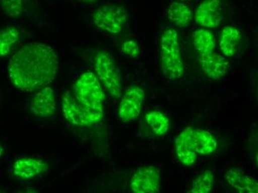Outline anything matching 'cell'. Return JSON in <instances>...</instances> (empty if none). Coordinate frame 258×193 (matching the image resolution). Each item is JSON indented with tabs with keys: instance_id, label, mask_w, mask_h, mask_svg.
<instances>
[{
	"instance_id": "6",
	"label": "cell",
	"mask_w": 258,
	"mask_h": 193,
	"mask_svg": "<svg viewBox=\"0 0 258 193\" xmlns=\"http://www.w3.org/2000/svg\"><path fill=\"white\" fill-rule=\"evenodd\" d=\"M146 93L138 86L129 87L122 96L119 106V117L122 122L128 123L139 117Z\"/></svg>"
},
{
	"instance_id": "15",
	"label": "cell",
	"mask_w": 258,
	"mask_h": 193,
	"mask_svg": "<svg viewBox=\"0 0 258 193\" xmlns=\"http://www.w3.org/2000/svg\"><path fill=\"white\" fill-rule=\"evenodd\" d=\"M242 34L238 28L232 26L223 28L220 34V48L223 55L227 57L235 56L240 49Z\"/></svg>"
},
{
	"instance_id": "21",
	"label": "cell",
	"mask_w": 258,
	"mask_h": 193,
	"mask_svg": "<svg viewBox=\"0 0 258 193\" xmlns=\"http://www.w3.org/2000/svg\"><path fill=\"white\" fill-rule=\"evenodd\" d=\"M215 183V175L208 170L201 174L194 180L190 192L192 193H208L212 189Z\"/></svg>"
},
{
	"instance_id": "9",
	"label": "cell",
	"mask_w": 258,
	"mask_h": 193,
	"mask_svg": "<svg viewBox=\"0 0 258 193\" xmlns=\"http://www.w3.org/2000/svg\"><path fill=\"white\" fill-rule=\"evenodd\" d=\"M49 165L46 161L38 158H23L17 160L12 165L14 176L21 180H31L46 172Z\"/></svg>"
},
{
	"instance_id": "14",
	"label": "cell",
	"mask_w": 258,
	"mask_h": 193,
	"mask_svg": "<svg viewBox=\"0 0 258 193\" xmlns=\"http://www.w3.org/2000/svg\"><path fill=\"white\" fill-rule=\"evenodd\" d=\"M227 183L237 192L240 193H257L258 183L251 175L245 174L241 169L232 167L225 175Z\"/></svg>"
},
{
	"instance_id": "2",
	"label": "cell",
	"mask_w": 258,
	"mask_h": 193,
	"mask_svg": "<svg viewBox=\"0 0 258 193\" xmlns=\"http://www.w3.org/2000/svg\"><path fill=\"white\" fill-rule=\"evenodd\" d=\"M74 96L82 108L89 126L97 124L103 118L105 94L95 74H82L73 86Z\"/></svg>"
},
{
	"instance_id": "19",
	"label": "cell",
	"mask_w": 258,
	"mask_h": 193,
	"mask_svg": "<svg viewBox=\"0 0 258 193\" xmlns=\"http://www.w3.org/2000/svg\"><path fill=\"white\" fill-rule=\"evenodd\" d=\"M146 121L157 136H164L169 130L170 122L168 117L161 111H152L146 114Z\"/></svg>"
},
{
	"instance_id": "11",
	"label": "cell",
	"mask_w": 258,
	"mask_h": 193,
	"mask_svg": "<svg viewBox=\"0 0 258 193\" xmlns=\"http://www.w3.org/2000/svg\"><path fill=\"white\" fill-rule=\"evenodd\" d=\"M198 62L204 75L214 81L223 78L229 69V63L226 57L215 51L199 54Z\"/></svg>"
},
{
	"instance_id": "18",
	"label": "cell",
	"mask_w": 258,
	"mask_h": 193,
	"mask_svg": "<svg viewBox=\"0 0 258 193\" xmlns=\"http://www.w3.org/2000/svg\"><path fill=\"white\" fill-rule=\"evenodd\" d=\"M194 46L200 54H209L215 51L216 39L215 34L205 28H199L192 34Z\"/></svg>"
},
{
	"instance_id": "26",
	"label": "cell",
	"mask_w": 258,
	"mask_h": 193,
	"mask_svg": "<svg viewBox=\"0 0 258 193\" xmlns=\"http://www.w3.org/2000/svg\"><path fill=\"white\" fill-rule=\"evenodd\" d=\"M181 1H186V0H181Z\"/></svg>"
},
{
	"instance_id": "22",
	"label": "cell",
	"mask_w": 258,
	"mask_h": 193,
	"mask_svg": "<svg viewBox=\"0 0 258 193\" xmlns=\"http://www.w3.org/2000/svg\"><path fill=\"white\" fill-rule=\"evenodd\" d=\"M25 0H0L2 9L10 17H18L23 12Z\"/></svg>"
},
{
	"instance_id": "17",
	"label": "cell",
	"mask_w": 258,
	"mask_h": 193,
	"mask_svg": "<svg viewBox=\"0 0 258 193\" xmlns=\"http://www.w3.org/2000/svg\"><path fill=\"white\" fill-rule=\"evenodd\" d=\"M192 142L195 152L198 155H210L218 147V143L214 136L207 130L200 128H193Z\"/></svg>"
},
{
	"instance_id": "3",
	"label": "cell",
	"mask_w": 258,
	"mask_h": 193,
	"mask_svg": "<svg viewBox=\"0 0 258 193\" xmlns=\"http://www.w3.org/2000/svg\"><path fill=\"white\" fill-rule=\"evenodd\" d=\"M178 32L168 29L161 36L160 44V63L165 78L170 81L178 80L183 75V61L180 51Z\"/></svg>"
},
{
	"instance_id": "16",
	"label": "cell",
	"mask_w": 258,
	"mask_h": 193,
	"mask_svg": "<svg viewBox=\"0 0 258 193\" xmlns=\"http://www.w3.org/2000/svg\"><path fill=\"white\" fill-rule=\"evenodd\" d=\"M167 17L174 26L186 28L192 20L193 14L186 5L180 2H173L168 6Z\"/></svg>"
},
{
	"instance_id": "4",
	"label": "cell",
	"mask_w": 258,
	"mask_h": 193,
	"mask_svg": "<svg viewBox=\"0 0 258 193\" xmlns=\"http://www.w3.org/2000/svg\"><path fill=\"white\" fill-rule=\"evenodd\" d=\"M96 75L105 90L114 99L122 96V84L120 72L109 53L99 51L94 57Z\"/></svg>"
},
{
	"instance_id": "23",
	"label": "cell",
	"mask_w": 258,
	"mask_h": 193,
	"mask_svg": "<svg viewBox=\"0 0 258 193\" xmlns=\"http://www.w3.org/2000/svg\"><path fill=\"white\" fill-rule=\"evenodd\" d=\"M120 51L124 56L131 59H135L141 54V47L135 40H127L122 43Z\"/></svg>"
},
{
	"instance_id": "13",
	"label": "cell",
	"mask_w": 258,
	"mask_h": 193,
	"mask_svg": "<svg viewBox=\"0 0 258 193\" xmlns=\"http://www.w3.org/2000/svg\"><path fill=\"white\" fill-rule=\"evenodd\" d=\"M192 130L187 127L182 130L175 140V151L181 164L185 166L192 165L197 161V153L192 142Z\"/></svg>"
},
{
	"instance_id": "10",
	"label": "cell",
	"mask_w": 258,
	"mask_h": 193,
	"mask_svg": "<svg viewBox=\"0 0 258 193\" xmlns=\"http://www.w3.org/2000/svg\"><path fill=\"white\" fill-rule=\"evenodd\" d=\"M56 100L54 91L51 86L41 89L30 103V109L34 115L42 118H47L54 114L56 111Z\"/></svg>"
},
{
	"instance_id": "20",
	"label": "cell",
	"mask_w": 258,
	"mask_h": 193,
	"mask_svg": "<svg viewBox=\"0 0 258 193\" xmlns=\"http://www.w3.org/2000/svg\"><path fill=\"white\" fill-rule=\"evenodd\" d=\"M20 38V31L13 26L0 31V57L9 55L12 47L19 41Z\"/></svg>"
},
{
	"instance_id": "5",
	"label": "cell",
	"mask_w": 258,
	"mask_h": 193,
	"mask_svg": "<svg viewBox=\"0 0 258 193\" xmlns=\"http://www.w3.org/2000/svg\"><path fill=\"white\" fill-rule=\"evenodd\" d=\"M92 18L96 27L116 35L123 31L128 21V13L123 6L105 5L94 12Z\"/></svg>"
},
{
	"instance_id": "12",
	"label": "cell",
	"mask_w": 258,
	"mask_h": 193,
	"mask_svg": "<svg viewBox=\"0 0 258 193\" xmlns=\"http://www.w3.org/2000/svg\"><path fill=\"white\" fill-rule=\"evenodd\" d=\"M62 115L70 124L78 127L89 126L86 114L70 91H66L62 97Z\"/></svg>"
},
{
	"instance_id": "1",
	"label": "cell",
	"mask_w": 258,
	"mask_h": 193,
	"mask_svg": "<svg viewBox=\"0 0 258 193\" xmlns=\"http://www.w3.org/2000/svg\"><path fill=\"white\" fill-rule=\"evenodd\" d=\"M59 58L53 48L43 42L23 45L11 58L8 72L19 90L32 92L48 86L57 75Z\"/></svg>"
},
{
	"instance_id": "25",
	"label": "cell",
	"mask_w": 258,
	"mask_h": 193,
	"mask_svg": "<svg viewBox=\"0 0 258 193\" xmlns=\"http://www.w3.org/2000/svg\"><path fill=\"white\" fill-rule=\"evenodd\" d=\"M3 153H4V149H3V147H2L1 144H0V157L3 155Z\"/></svg>"
},
{
	"instance_id": "7",
	"label": "cell",
	"mask_w": 258,
	"mask_h": 193,
	"mask_svg": "<svg viewBox=\"0 0 258 193\" xmlns=\"http://www.w3.org/2000/svg\"><path fill=\"white\" fill-rule=\"evenodd\" d=\"M160 170L154 166L137 169L131 180V189L135 193H157L160 187Z\"/></svg>"
},
{
	"instance_id": "8",
	"label": "cell",
	"mask_w": 258,
	"mask_h": 193,
	"mask_svg": "<svg viewBox=\"0 0 258 193\" xmlns=\"http://www.w3.org/2000/svg\"><path fill=\"white\" fill-rule=\"evenodd\" d=\"M222 4L220 0H204L198 6L195 14V22L207 28H215L222 21Z\"/></svg>"
},
{
	"instance_id": "24",
	"label": "cell",
	"mask_w": 258,
	"mask_h": 193,
	"mask_svg": "<svg viewBox=\"0 0 258 193\" xmlns=\"http://www.w3.org/2000/svg\"><path fill=\"white\" fill-rule=\"evenodd\" d=\"M79 1L83 2V3H88V4H92V3H96L97 0H79Z\"/></svg>"
}]
</instances>
